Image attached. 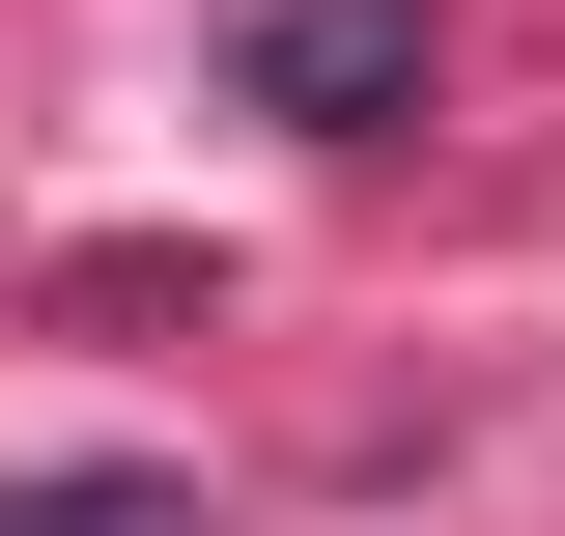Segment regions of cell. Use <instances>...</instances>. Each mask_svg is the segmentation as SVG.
Instances as JSON below:
<instances>
[{
    "mask_svg": "<svg viewBox=\"0 0 565 536\" xmlns=\"http://www.w3.org/2000/svg\"><path fill=\"white\" fill-rule=\"evenodd\" d=\"M226 85H255V114H311V141H396V114H424V0H255V29H226Z\"/></svg>",
    "mask_w": 565,
    "mask_h": 536,
    "instance_id": "6da1fadb",
    "label": "cell"
},
{
    "mask_svg": "<svg viewBox=\"0 0 565 536\" xmlns=\"http://www.w3.org/2000/svg\"><path fill=\"white\" fill-rule=\"evenodd\" d=\"M0 536H199V480H0Z\"/></svg>",
    "mask_w": 565,
    "mask_h": 536,
    "instance_id": "7a4b0ae2",
    "label": "cell"
}]
</instances>
